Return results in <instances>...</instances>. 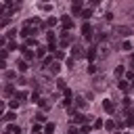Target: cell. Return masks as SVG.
Masks as SVG:
<instances>
[{
    "instance_id": "obj_3",
    "label": "cell",
    "mask_w": 134,
    "mask_h": 134,
    "mask_svg": "<svg viewBox=\"0 0 134 134\" xmlns=\"http://www.w3.org/2000/svg\"><path fill=\"white\" fill-rule=\"evenodd\" d=\"M105 109H107V111H113V105L109 103V101H105Z\"/></svg>"
},
{
    "instance_id": "obj_4",
    "label": "cell",
    "mask_w": 134,
    "mask_h": 134,
    "mask_svg": "<svg viewBox=\"0 0 134 134\" xmlns=\"http://www.w3.org/2000/svg\"><path fill=\"white\" fill-rule=\"evenodd\" d=\"M50 69H52V73H57V71H59V69H61V67H59V63H55V65H52V67H50Z\"/></svg>"
},
{
    "instance_id": "obj_1",
    "label": "cell",
    "mask_w": 134,
    "mask_h": 134,
    "mask_svg": "<svg viewBox=\"0 0 134 134\" xmlns=\"http://www.w3.org/2000/svg\"><path fill=\"white\" fill-rule=\"evenodd\" d=\"M82 31H84V36H90V25H84Z\"/></svg>"
},
{
    "instance_id": "obj_2",
    "label": "cell",
    "mask_w": 134,
    "mask_h": 134,
    "mask_svg": "<svg viewBox=\"0 0 134 134\" xmlns=\"http://www.w3.org/2000/svg\"><path fill=\"white\" fill-rule=\"evenodd\" d=\"M63 25H65V27H71V19H67V17H65V19H63Z\"/></svg>"
}]
</instances>
